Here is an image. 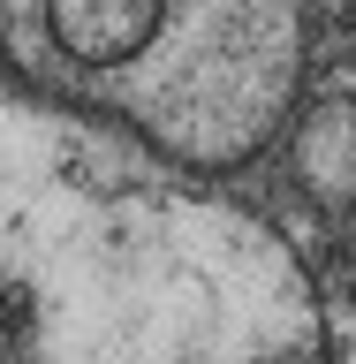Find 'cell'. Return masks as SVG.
<instances>
[{
	"label": "cell",
	"instance_id": "1",
	"mask_svg": "<svg viewBox=\"0 0 356 364\" xmlns=\"http://www.w3.org/2000/svg\"><path fill=\"white\" fill-rule=\"evenodd\" d=\"M0 281L23 364H318L296 250L45 99H0Z\"/></svg>",
	"mask_w": 356,
	"mask_h": 364
},
{
	"label": "cell",
	"instance_id": "2",
	"mask_svg": "<svg viewBox=\"0 0 356 364\" xmlns=\"http://www.w3.org/2000/svg\"><path fill=\"white\" fill-rule=\"evenodd\" d=\"M0 46L45 107L182 167L266 152L303 84V0H0Z\"/></svg>",
	"mask_w": 356,
	"mask_h": 364
},
{
	"label": "cell",
	"instance_id": "3",
	"mask_svg": "<svg viewBox=\"0 0 356 364\" xmlns=\"http://www.w3.org/2000/svg\"><path fill=\"white\" fill-rule=\"evenodd\" d=\"M296 175L318 205H356V107L326 99L296 129Z\"/></svg>",
	"mask_w": 356,
	"mask_h": 364
},
{
	"label": "cell",
	"instance_id": "4",
	"mask_svg": "<svg viewBox=\"0 0 356 364\" xmlns=\"http://www.w3.org/2000/svg\"><path fill=\"white\" fill-rule=\"evenodd\" d=\"M349 243H356V213H349Z\"/></svg>",
	"mask_w": 356,
	"mask_h": 364
}]
</instances>
